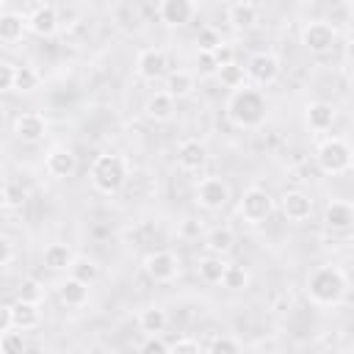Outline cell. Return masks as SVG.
I'll return each instance as SVG.
<instances>
[{
	"instance_id": "39",
	"label": "cell",
	"mask_w": 354,
	"mask_h": 354,
	"mask_svg": "<svg viewBox=\"0 0 354 354\" xmlns=\"http://www.w3.org/2000/svg\"><path fill=\"white\" fill-rule=\"evenodd\" d=\"M14 83H17V66L11 61H3L0 64V91H14Z\"/></svg>"
},
{
	"instance_id": "46",
	"label": "cell",
	"mask_w": 354,
	"mask_h": 354,
	"mask_svg": "<svg viewBox=\"0 0 354 354\" xmlns=\"http://www.w3.org/2000/svg\"><path fill=\"white\" fill-rule=\"evenodd\" d=\"M61 3H66V0H41V6H53V8H58Z\"/></svg>"
},
{
	"instance_id": "14",
	"label": "cell",
	"mask_w": 354,
	"mask_h": 354,
	"mask_svg": "<svg viewBox=\"0 0 354 354\" xmlns=\"http://www.w3.org/2000/svg\"><path fill=\"white\" fill-rule=\"evenodd\" d=\"M44 171L55 180H66L77 171V155L66 147H55L47 158H44Z\"/></svg>"
},
{
	"instance_id": "22",
	"label": "cell",
	"mask_w": 354,
	"mask_h": 354,
	"mask_svg": "<svg viewBox=\"0 0 354 354\" xmlns=\"http://www.w3.org/2000/svg\"><path fill=\"white\" fill-rule=\"evenodd\" d=\"M144 113L147 119L152 122H169L174 116V97L163 88V91H155L147 102H144Z\"/></svg>"
},
{
	"instance_id": "34",
	"label": "cell",
	"mask_w": 354,
	"mask_h": 354,
	"mask_svg": "<svg viewBox=\"0 0 354 354\" xmlns=\"http://www.w3.org/2000/svg\"><path fill=\"white\" fill-rule=\"evenodd\" d=\"M196 72H199L202 77H216V75H218L216 53H210V50H196Z\"/></svg>"
},
{
	"instance_id": "43",
	"label": "cell",
	"mask_w": 354,
	"mask_h": 354,
	"mask_svg": "<svg viewBox=\"0 0 354 354\" xmlns=\"http://www.w3.org/2000/svg\"><path fill=\"white\" fill-rule=\"evenodd\" d=\"M14 329V304H3L0 307V332Z\"/></svg>"
},
{
	"instance_id": "19",
	"label": "cell",
	"mask_w": 354,
	"mask_h": 354,
	"mask_svg": "<svg viewBox=\"0 0 354 354\" xmlns=\"http://www.w3.org/2000/svg\"><path fill=\"white\" fill-rule=\"evenodd\" d=\"M304 124L313 130V133H326L332 124H335V105L332 102H324V100H315L304 108Z\"/></svg>"
},
{
	"instance_id": "7",
	"label": "cell",
	"mask_w": 354,
	"mask_h": 354,
	"mask_svg": "<svg viewBox=\"0 0 354 354\" xmlns=\"http://www.w3.org/2000/svg\"><path fill=\"white\" fill-rule=\"evenodd\" d=\"M230 202V185L221 177H202L196 183V205L205 210H221Z\"/></svg>"
},
{
	"instance_id": "1",
	"label": "cell",
	"mask_w": 354,
	"mask_h": 354,
	"mask_svg": "<svg viewBox=\"0 0 354 354\" xmlns=\"http://www.w3.org/2000/svg\"><path fill=\"white\" fill-rule=\"evenodd\" d=\"M227 119L241 130H257L268 119V100L252 83H243L227 97Z\"/></svg>"
},
{
	"instance_id": "47",
	"label": "cell",
	"mask_w": 354,
	"mask_h": 354,
	"mask_svg": "<svg viewBox=\"0 0 354 354\" xmlns=\"http://www.w3.org/2000/svg\"><path fill=\"white\" fill-rule=\"evenodd\" d=\"M224 3H230V6H232V3H241V0H224Z\"/></svg>"
},
{
	"instance_id": "28",
	"label": "cell",
	"mask_w": 354,
	"mask_h": 354,
	"mask_svg": "<svg viewBox=\"0 0 354 354\" xmlns=\"http://www.w3.org/2000/svg\"><path fill=\"white\" fill-rule=\"evenodd\" d=\"M166 91L174 97V100H183L194 91V75L185 72V69H177V72H169L166 77Z\"/></svg>"
},
{
	"instance_id": "29",
	"label": "cell",
	"mask_w": 354,
	"mask_h": 354,
	"mask_svg": "<svg viewBox=\"0 0 354 354\" xmlns=\"http://www.w3.org/2000/svg\"><path fill=\"white\" fill-rule=\"evenodd\" d=\"M69 274H72V277H77V279H83V282H88V285H94V282L100 279V266H97V260H94V257L75 254V263H72Z\"/></svg>"
},
{
	"instance_id": "37",
	"label": "cell",
	"mask_w": 354,
	"mask_h": 354,
	"mask_svg": "<svg viewBox=\"0 0 354 354\" xmlns=\"http://www.w3.org/2000/svg\"><path fill=\"white\" fill-rule=\"evenodd\" d=\"M205 351H213V354H235V351H241V343L235 340V337H227V335H216V337H210L207 343H205Z\"/></svg>"
},
{
	"instance_id": "35",
	"label": "cell",
	"mask_w": 354,
	"mask_h": 354,
	"mask_svg": "<svg viewBox=\"0 0 354 354\" xmlns=\"http://www.w3.org/2000/svg\"><path fill=\"white\" fill-rule=\"evenodd\" d=\"M25 199H28V191L22 188V183H11V180H8V183L3 185V205H6L8 210H11V207H19Z\"/></svg>"
},
{
	"instance_id": "36",
	"label": "cell",
	"mask_w": 354,
	"mask_h": 354,
	"mask_svg": "<svg viewBox=\"0 0 354 354\" xmlns=\"http://www.w3.org/2000/svg\"><path fill=\"white\" fill-rule=\"evenodd\" d=\"M17 299H22V301H39V304H41V299H44V288H41L33 277H28V279L19 282V288H17Z\"/></svg>"
},
{
	"instance_id": "48",
	"label": "cell",
	"mask_w": 354,
	"mask_h": 354,
	"mask_svg": "<svg viewBox=\"0 0 354 354\" xmlns=\"http://www.w3.org/2000/svg\"><path fill=\"white\" fill-rule=\"evenodd\" d=\"M351 243H354V227H351Z\"/></svg>"
},
{
	"instance_id": "26",
	"label": "cell",
	"mask_w": 354,
	"mask_h": 354,
	"mask_svg": "<svg viewBox=\"0 0 354 354\" xmlns=\"http://www.w3.org/2000/svg\"><path fill=\"white\" fill-rule=\"evenodd\" d=\"M138 326H141V332H147V335H163V329L169 326V315H166V310L158 307V304L144 307V310L138 313Z\"/></svg>"
},
{
	"instance_id": "33",
	"label": "cell",
	"mask_w": 354,
	"mask_h": 354,
	"mask_svg": "<svg viewBox=\"0 0 354 354\" xmlns=\"http://www.w3.org/2000/svg\"><path fill=\"white\" fill-rule=\"evenodd\" d=\"M221 285H224L227 290H246V285H249V271L241 268V266H227Z\"/></svg>"
},
{
	"instance_id": "38",
	"label": "cell",
	"mask_w": 354,
	"mask_h": 354,
	"mask_svg": "<svg viewBox=\"0 0 354 354\" xmlns=\"http://www.w3.org/2000/svg\"><path fill=\"white\" fill-rule=\"evenodd\" d=\"M224 39H221V33L216 30V28H202L199 33H196V50H216L218 44H221Z\"/></svg>"
},
{
	"instance_id": "40",
	"label": "cell",
	"mask_w": 354,
	"mask_h": 354,
	"mask_svg": "<svg viewBox=\"0 0 354 354\" xmlns=\"http://www.w3.org/2000/svg\"><path fill=\"white\" fill-rule=\"evenodd\" d=\"M138 348H141L144 354H152V351H155V354H166V351H171V346H169L166 340H160V335H149Z\"/></svg>"
},
{
	"instance_id": "13",
	"label": "cell",
	"mask_w": 354,
	"mask_h": 354,
	"mask_svg": "<svg viewBox=\"0 0 354 354\" xmlns=\"http://www.w3.org/2000/svg\"><path fill=\"white\" fill-rule=\"evenodd\" d=\"M14 136L25 144H39L44 136H47V119L36 111H28V113H19L14 119Z\"/></svg>"
},
{
	"instance_id": "6",
	"label": "cell",
	"mask_w": 354,
	"mask_h": 354,
	"mask_svg": "<svg viewBox=\"0 0 354 354\" xmlns=\"http://www.w3.org/2000/svg\"><path fill=\"white\" fill-rule=\"evenodd\" d=\"M144 271H147V277H149L152 282H174V279L180 277L183 266H180V257H177L174 252L160 249V252L147 254V260H144Z\"/></svg>"
},
{
	"instance_id": "5",
	"label": "cell",
	"mask_w": 354,
	"mask_h": 354,
	"mask_svg": "<svg viewBox=\"0 0 354 354\" xmlns=\"http://www.w3.org/2000/svg\"><path fill=\"white\" fill-rule=\"evenodd\" d=\"M271 213H274V199H271V194H268L266 188L252 185V188H246V191L241 194V199H238V216H241L246 224L257 227V224H263Z\"/></svg>"
},
{
	"instance_id": "45",
	"label": "cell",
	"mask_w": 354,
	"mask_h": 354,
	"mask_svg": "<svg viewBox=\"0 0 354 354\" xmlns=\"http://www.w3.org/2000/svg\"><path fill=\"white\" fill-rule=\"evenodd\" d=\"M343 55H346L348 61H354V36L346 39V44H343Z\"/></svg>"
},
{
	"instance_id": "24",
	"label": "cell",
	"mask_w": 354,
	"mask_h": 354,
	"mask_svg": "<svg viewBox=\"0 0 354 354\" xmlns=\"http://www.w3.org/2000/svg\"><path fill=\"white\" fill-rule=\"evenodd\" d=\"M41 263L50 271H69L72 263H75V254H72V249L66 243H50V246H44Z\"/></svg>"
},
{
	"instance_id": "42",
	"label": "cell",
	"mask_w": 354,
	"mask_h": 354,
	"mask_svg": "<svg viewBox=\"0 0 354 354\" xmlns=\"http://www.w3.org/2000/svg\"><path fill=\"white\" fill-rule=\"evenodd\" d=\"M213 53H216L218 66H224V64H232V61H235V47H232L230 41H221V44H218Z\"/></svg>"
},
{
	"instance_id": "31",
	"label": "cell",
	"mask_w": 354,
	"mask_h": 354,
	"mask_svg": "<svg viewBox=\"0 0 354 354\" xmlns=\"http://www.w3.org/2000/svg\"><path fill=\"white\" fill-rule=\"evenodd\" d=\"M25 335L22 329H8V332H0V354H22L25 351Z\"/></svg>"
},
{
	"instance_id": "8",
	"label": "cell",
	"mask_w": 354,
	"mask_h": 354,
	"mask_svg": "<svg viewBox=\"0 0 354 354\" xmlns=\"http://www.w3.org/2000/svg\"><path fill=\"white\" fill-rule=\"evenodd\" d=\"M166 66H169V58H166V50H160V47H147L136 58V75L149 83L160 80L166 75Z\"/></svg>"
},
{
	"instance_id": "23",
	"label": "cell",
	"mask_w": 354,
	"mask_h": 354,
	"mask_svg": "<svg viewBox=\"0 0 354 354\" xmlns=\"http://www.w3.org/2000/svg\"><path fill=\"white\" fill-rule=\"evenodd\" d=\"M224 271H227V263H224L221 254H213V252H210V254H205V257L196 260V274H199V279L207 282V285H221Z\"/></svg>"
},
{
	"instance_id": "44",
	"label": "cell",
	"mask_w": 354,
	"mask_h": 354,
	"mask_svg": "<svg viewBox=\"0 0 354 354\" xmlns=\"http://www.w3.org/2000/svg\"><path fill=\"white\" fill-rule=\"evenodd\" d=\"M11 260H14V252H11V241L3 238V268L8 271L11 268Z\"/></svg>"
},
{
	"instance_id": "20",
	"label": "cell",
	"mask_w": 354,
	"mask_h": 354,
	"mask_svg": "<svg viewBox=\"0 0 354 354\" xmlns=\"http://www.w3.org/2000/svg\"><path fill=\"white\" fill-rule=\"evenodd\" d=\"M25 30H28V17H22L17 11H3V17H0V41L3 44L11 47V44L22 41Z\"/></svg>"
},
{
	"instance_id": "3",
	"label": "cell",
	"mask_w": 354,
	"mask_h": 354,
	"mask_svg": "<svg viewBox=\"0 0 354 354\" xmlns=\"http://www.w3.org/2000/svg\"><path fill=\"white\" fill-rule=\"evenodd\" d=\"M127 177H130V166H127V160H124L122 155H116V152L97 155L94 163H91V169H88V180H91L94 191H100V194H105V196L119 194V191L124 188Z\"/></svg>"
},
{
	"instance_id": "9",
	"label": "cell",
	"mask_w": 354,
	"mask_h": 354,
	"mask_svg": "<svg viewBox=\"0 0 354 354\" xmlns=\"http://www.w3.org/2000/svg\"><path fill=\"white\" fill-rule=\"evenodd\" d=\"M246 75L254 86H271L279 77V58L274 53H254L246 64Z\"/></svg>"
},
{
	"instance_id": "15",
	"label": "cell",
	"mask_w": 354,
	"mask_h": 354,
	"mask_svg": "<svg viewBox=\"0 0 354 354\" xmlns=\"http://www.w3.org/2000/svg\"><path fill=\"white\" fill-rule=\"evenodd\" d=\"M88 296H91V285L77 279V277H66L61 285H58V299L64 307H72V310H80L88 304Z\"/></svg>"
},
{
	"instance_id": "12",
	"label": "cell",
	"mask_w": 354,
	"mask_h": 354,
	"mask_svg": "<svg viewBox=\"0 0 354 354\" xmlns=\"http://www.w3.org/2000/svg\"><path fill=\"white\" fill-rule=\"evenodd\" d=\"M158 17H160V22H166L171 28L188 25L196 17V0H160Z\"/></svg>"
},
{
	"instance_id": "30",
	"label": "cell",
	"mask_w": 354,
	"mask_h": 354,
	"mask_svg": "<svg viewBox=\"0 0 354 354\" xmlns=\"http://www.w3.org/2000/svg\"><path fill=\"white\" fill-rule=\"evenodd\" d=\"M227 88H238V86H243L246 83V69L243 66H238L235 61L232 64H224V66H218V75H216Z\"/></svg>"
},
{
	"instance_id": "11",
	"label": "cell",
	"mask_w": 354,
	"mask_h": 354,
	"mask_svg": "<svg viewBox=\"0 0 354 354\" xmlns=\"http://www.w3.org/2000/svg\"><path fill=\"white\" fill-rule=\"evenodd\" d=\"M279 210H282V216L288 221H296L299 224V221H307L313 216V199H310V194H304L299 188H290V191L282 194Z\"/></svg>"
},
{
	"instance_id": "32",
	"label": "cell",
	"mask_w": 354,
	"mask_h": 354,
	"mask_svg": "<svg viewBox=\"0 0 354 354\" xmlns=\"http://www.w3.org/2000/svg\"><path fill=\"white\" fill-rule=\"evenodd\" d=\"M41 83V75L33 69V66H17V83H14V91H36Z\"/></svg>"
},
{
	"instance_id": "41",
	"label": "cell",
	"mask_w": 354,
	"mask_h": 354,
	"mask_svg": "<svg viewBox=\"0 0 354 354\" xmlns=\"http://www.w3.org/2000/svg\"><path fill=\"white\" fill-rule=\"evenodd\" d=\"M202 348L205 346L199 340H194V337H180V340L171 343V351H177V354H199Z\"/></svg>"
},
{
	"instance_id": "25",
	"label": "cell",
	"mask_w": 354,
	"mask_h": 354,
	"mask_svg": "<svg viewBox=\"0 0 354 354\" xmlns=\"http://www.w3.org/2000/svg\"><path fill=\"white\" fill-rule=\"evenodd\" d=\"M227 19L235 30H249L257 25V8L249 3V0H241V3H232L230 11H227Z\"/></svg>"
},
{
	"instance_id": "21",
	"label": "cell",
	"mask_w": 354,
	"mask_h": 354,
	"mask_svg": "<svg viewBox=\"0 0 354 354\" xmlns=\"http://www.w3.org/2000/svg\"><path fill=\"white\" fill-rule=\"evenodd\" d=\"M14 304V329H22V332H30L41 324V304L39 301H11Z\"/></svg>"
},
{
	"instance_id": "2",
	"label": "cell",
	"mask_w": 354,
	"mask_h": 354,
	"mask_svg": "<svg viewBox=\"0 0 354 354\" xmlns=\"http://www.w3.org/2000/svg\"><path fill=\"white\" fill-rule=\"evenodd\" d=\"M348 293V277L340 266H318L307 277V296L315 307H337Z\"/></svg>"
},
{
	"instance_id": "27",
	"label": "cell",
	"mask_w": 354,
	"mask_h": 354,
	"mask_svg": "<svg viewBox=\"0 0 354 354\" xmlns=\"http://www.w3.org/2000/svg\"><path fill=\"white\" fill-rule=\"evenodd\" d=\"M205 246H207V252L224 257V254H230L232 246H235V232H232L230 227H213V230L207 232V238H205Z\"/></svg>"
},
{
	"instance_id": "16",
	"label": "cell",
	"mask_w": 354,
	"mask_h": 354,
	"mask_svg": "<svg viewBox=\"0 0 354 354\" xmlns=\"http://www.w3.org/2000/svg\"><path fill=\"white\" fill-rule=\"evenodd\" d=\"M28 30L36 33V36H41V39L55 36V33H58V8L39 3V6L30 11V17H28Z\"/></svg>"
},
{
	"instance_id": "17",
	"label": "cell",
	"mask_w": 354,
	"mask_h": 354,
	"mask_svg": "<svg viewBox=\"0 0 354 354\" xmlns=\"http://www.w3.org/2000/svg\"><path fill=\"white\" fill-rule=\"evenodd\" d=\"M207 163V149L196 138H185L177 144V166L183 171H199Z\"/></svg>"
},
{
	"instance_id": "18",
	"label": "cell",
	"mask_w": 354,
	"mask_h": 354,
	"mask_svg": "<svg viewBox=\"0 0 354 354\" xmlns=\"http://www.w3.org/2000/svg\"><path fill=\"white\" fill-rule=\"evenodd\" d=\"M324 224L329 230H335V232L351 230L354 227V205L351 202H343V199H332L324 207Z\"/></svg>"
},
{
	"instance_id": "4",
	"label": "cell",
	"mask_w": 354,
	"mask_h": 354,
	"mask_svg": "<svg viewBox=\"0 0 354 354\" xmlns=\"http://www.w3.org/2000/svg\"><path fill=\"white\" fill-rule=\"evenodd\" d=\"M315 163L324 174H346L354 166V149L348 147V141L337 136L324 138L321 147L315 149Z\"/></svg>"
},
{
	"instance_id": "10",
	"label": "cell",
	"mask_w": 354,
	"mask_h": 354,
	"mask_svg": "<svg viewBox=\"0 0 354 354\" xmlns=\"http://www.w3.org/2000/svg\"><path fill=\"white\" fill-rule=\"evenodd\" d=\"M335 39H337V30L329 22H310V25L301 28V44L310 53H315V55L329 53L332 44H335Z\"/></svg>"
}]
</instances>
